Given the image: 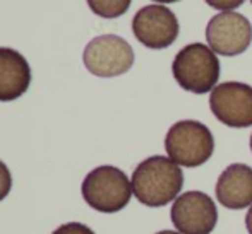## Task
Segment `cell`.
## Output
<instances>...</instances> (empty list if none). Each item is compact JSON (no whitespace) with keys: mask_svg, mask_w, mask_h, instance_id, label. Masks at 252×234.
<instances>
[{"mask_svg":"<svg viewBox=\"0 0 252 234\" xmlns=\"http://www.w3.org/2000/svg\"><path fill=\"white\" fill-rule=\"evenodd\" d=\"M132 0H88V5L96 16L105 19H115L127 12Z\"/></svg>","mask_w":252,"mask_h":234,"instance_id":"12","label":"cell"},{"mask_svg":"<svg viewBox=\"0 0 252 234\" xmlns=\"http://www.w3.org/2000/svg\"><path fill=\"white\" fill-rule=\"evenodd\" d=\"M172 72L182 89L194 94L213 91L220 79V60L202 43H190L175 55Z\"/></svg>","mask_w":252,"mask_h":234,"instance_id":"2","label":"cell"},{"mask_svg":"<svg viewBox=\"0 0 252 234\" xmlns=\"http://www.w3.org/2000/svg\"><path fill=\"white\" fill-rule=\"evenodd\" d=\"M213 115L226 127H252V86L244 82L218 84L209 96Z\"/></svg>","mask_w":252,"mask_h":234,"instance_id":"8","label":"cell"},{"mask_svg":"<svg viewBox=\"0 0 252 234\" xmlns=\"http://www.w3.org/2000/svg\"><path fill=\"white\" fill-rule=\"evenodd\" d=\"M132 33L146 48L163 50L175 43L179 36V21L168 7L153 3L136 12Z\"/></svg>","mask_w":252,"mask_h":234,"instance_id":"9","label":"cell"},{"mask_svg":"<svg viewBox=\"0 0 252 234\" xmlns=\"http://www.w3.org/2000/svg\"><path fill=\"white\" fill-rule=\"evenodd\" d=\"M10 188H12V176L9 168L0 161V202L10 193Z\"/></svg>","mask_w":252,"mask_h":234,"instance_id":"14","label":"cell"},{"mask_svg":"<svg viewBox=\"0 0 252 234\" xmlns=\"http://www.w3.org/2000/svg\"><path fill=\"white\" fill-rule=\"evenodd\" d=\"M204 2L208 3L209 7L221 10V12H232V9L240 7L246 0H204Z\"/></svg>","mask_w":252,"mask_h":234,"instance_id":"15","label":"cell"},{"mask_svg":"<svg viewBox=\"0 0 252 234\" xmlns=\"http://www.w3.org/2000/svg\"><path fill=\"white\" fill-rule=\"evenodd\" d=\"M156 234H180L179 231H159V233H156Z\"/></svg>","mask_w":252,"mask_h":234,"instance_id":"18","label":"cell"},{"mask_svg":"<svg viewBox=\"0 0 252 234\" xmlns=\"http://www.w3.org/2000/svg\"><path fill=\"white\" fill-rule=\"evenodd\" d=\"M52 234H94L93 229L81 222H67V224L57 228Z\"/></svg>","mask_w":252,"mask_h":234,"instance_id":"13","label":"cell"},{"mask_svg":"<svg viewBox=\"0 0 252 234\" xmlns=\"http://www.w3.org/2000/svg\"><path fill=\"white\" fill-rule=\"evenodd\" d=\"M165 149L168 157L182 168H199L213 156L215 139L204 123L182 120L166 132Z\"/></svg>","mask_w":252,"mask_h":234,"instance_id":"4","label":"cell"},{"mask_svg":"<svg viewBox=\"0 0 252 234\" xmlns=\"http://www.w3.org/2000/svg\"><path fill=\"white\" fill-rule=\"evenodd\" d=\"M31 69L28 60L12 48H0V101H14L28 91Z\"/></svg>","mask_w":252,"mask_h":234,"instance_id":"11","label":"cell"},{"mask_svg":"<svg viewBox=\"0 0 252 234\" xmlns=\"http://www.w3.org/2000/svg\"><path fill=\"white\" fill-rule=\"evenodd\" d=\"M170 217L180 234H211L218 222V210L204 191H186L175 198Z\"/></svg>","mask_w":252,"mask_h":234,"instance_id":"6","label":"cell"},{"mask_svg":"<svg viewBox=\"0 0 252 234\" xmlns=\"http://www.w3.org/2000/svg\"><path fill=\"white\" fill-rule=\"evenodd\" d=\"M246 228H247V231H249V234H252V205L246 215Z\"/></svg>","mask_w":252,"mask_h":234,"instance_id":"16","label":"cell"},{"mask_svg":"<svg viewBox=\"0 0 252 234\" xmlns=\"http://www.w3.org/2000/svg\"><path fill=\"white\" fill-rule=\"evenodd\" d=\"M251 2H252V0H251Z\"/></svg>","mask_w":252,"mask_h":234,"instance_id":"20","label":"cell"},{"mask_svg":"<svg viewBox=\"0 0 252 234\" xmlns=\"http://www.w3.org/2000/svg\"><path fill=\"white\" fill-rule=\"evenodd\" d=\"M216 198L226 208L239 210L252 205V168L230 164L216 182Z\"/></svg>","mask_w":252,"mask_h":234,"instance_id":"10","label":"cell"},{"mask_svg":"<svg viewBox=\"0 0 252 234\" xmlns=\"http://www.w3.org/2000/svg\"><path fill=\"white\" fill-rule=\"evenodd\" d=\"M132 193L143 205L151 208L175 202L184 186V173L177 162L165 156H151L134 169Z\"/></svg>","mask_w":252,"mask_h":234,"instance_id":"1","label":"cell"},{"mask_svg":"<svg viewBox=\"0 0 252 234\" xmlns=\"http://www.w3.org/2000/svg\"><path fill=\"white\" fill-rule=\"evenodd\" d=\"M81 191L84 202L103 214H113L126 208L134 195L130 180L115 166H98L90 171Z\"/></svg>","mask_w":252,"mask_h":234,"instance_id":"3","label":"cell"},{"mask_svg":"<svg viewBox=\"0 0 252 234\" xmlns=\"http://www.w3.org/2000/svg\"><path fill=\"white\" fill-rule=\"evenodd\" d=\"M209 48L223 56L244 53L252 43V24L239 12H220L206 26Z\"/></svg>","mask_w":252,"mask_h":234,"instance_id":"7","label":"cell"},{"mask_svg":"<svg viewBox=\"0 0 252 234\" xmlns=\"http://www.w3.org/2000/svg\"><path fill=\"white\" fill-rule=\"evenodd\" d=\"M155 2H159V3H173V2H179V0H155Z\"/></svg>","mask_w":252,"mask_h":234,"instance_id":"17","label":"cell"},{"mask_svg":"<svg viewBox=\"0 0 252 234\" xmlns=\"http://www.w3.org/2000/svg\"><path fill=\"white\" fill-rule=\"evenodd\" d=\"M83 60L93 76L117 77L129 72L134 65V50L117 34H103L86 45Z\"/></svg>","mask_w":252,"mask_h":234,"instance_id":"5","label":"cell"},{"mask_svg":"<svg viewBox=\"0 0 252 234\" xmlns=\"http://www.w3.org/2000/svg\"><path fill=\"white\" fill-rule=\"evenodd\" d=\"M251 151H252V135H251Z\"/></svg>","mask_w":252,"mask_h":234,"instance_id":"19","label":"cell"}]
</instances>
